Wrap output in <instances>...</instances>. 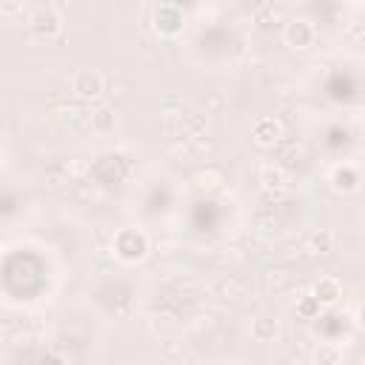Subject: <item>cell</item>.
<instances>
[{
    "mask_svg": "<svg viewBox=\"0 0 365 365\" xmlns=\"http://www.w3.org/2000/svg\"><path fill=\"white\" fill-rule=\"evenodd\" d=\"M111 248H114V254H117L123 262H140V259H145V254H148V237H145V231H140V228H120V231L114 234Z\"/></svg>",
    "mask_w": 365,
    "mask_h": 365,
    "instance_id": "6da1fadb",
    "label": "cell"
},
{
    "mask_svg": "<svg viewBox=\"0 0 365 365\" xmlns=\"http://www.w3.org/2000/svg\"><path fill=\"white\" fill-rule=\"evenodd\" d=\"M60 29H63V14L54 6H40L29 14V31L37 40H51L60 34Z\"/></svg>",
    "mask_w": 365,
    "mask_h": 365,
    "instance_id": "7a4b0ae2",
    "label": "cell"
},
{
    "mask_svg": "<svg viewBox=\"0 0 365 365\" xmlns=\"http://www.w3.org/2000/svg\"><path fill=\"white\" fill-rule=\"evenodd\" d=\"M282 43L294 51H305L317 43V26L308 17H291L282 26Z\"/></svg>",
    "mask_w": 365,
    "mask_h": 365,
    "instance_id": "3957f363",
    "label": "cell"
},
{
    "mask_svg": "<svg viewBox=\"0 0 365 365\" xmlns=\"http://www.w3.org/2000/svg\"><path fill=\"white\" fill-rule=\"evenodd\" d=\"M151 23H154V31H157L160 37H177V34L182 31L185 11H182V6H177V3H160V6H154Z\"/></svg>",
    "mask_w": 365,
    "mask_h": 365,
    "instance_id": "277c9868",
    "label": "cell"
},
{
    "mask_svg": "<svg viewBox=\"0 0 365 365\" xmlns=\"http://www.w3.org/2000/svg\"><path fill=\"white\" fill-rule=\"evenodd\" d=\"M103 88H106V80L97 68H83L71 77V94L77 100H97L103 94Z\"/></svg>",
    "mask_w": 365,
    "mask_h": 365,
    "instance_id": "5b68a950",
    "label": "cell"
},
{
    "mask_svg": "<svg viewBox=\"0 0 365 365\" xmlns=\"http://www.w3.org/2000/svg\"><path fill=\"white\" fill-rule=\"evenodd\" d=\"M251 137H254L257 145L271 148V145H277L279 137H282V123H279L277 117H259V120L254 123V128H251Z\"/></svg>",
    "mask_w": 365,
    "mask_h": 365,
    "instance_id": "8992f818",
    "label": "cell"
},
{
    "mask_svg": "<svg viewBox=\"0 0 365 365\" xmlns=\"http://www.w3.org/2000/svg\"><path fill=\"white\" fill-rule=\"evenodd\" d=\"M311 294L322 302V308H328V305H336V302H339V297H342V285H339L336 277H319V279L314 282Z\"/></svg>",
    "mask_w": 365,
    "mask_h": 365,
    "instance_id": "52a82bcc",
    "label": "cell"
},
{
    "mask_svg": "<svg viewBox=\"0 0 365 365\" xmlns=\"http://www.w3.org/2000/svg\"><path fill=\"white\" fill-rule=\"evenodd\" d=\"M331 185H334L336 191H342V194H351V191L359 185L356 168H354V165H334V171H331Z\"/></svg>",
    "mask_w": 365,
    "mask_h": 365,
    "instance_id": "ba28073f",
    "label": "cell"
},
{
    "mask_svg": "<svg viewBox=\"0 0 365 365\" xmlns=\"http://www.w3.org/2000/svg\"><path fill=\"white\" fill-rule=\"evenodd\" d=\"M277 334H279V322L274 317H265L262 314V317H254L251 319V336L257 342H274Z\"/></svg>",
    "mask_w": 365,
    "mask_h": 365,
    "instance_id": "9c48e42d",
    "label": "cell"
},
{
    "mask_svg": "<svg viewBox=\"0 0 365 365\" xmlns=\"http://www.w3.org/2000/svg\"><path fill=\"white\" fill-rule=\"evenodd\" d=\"M259 182H262V188L265 191H274V194H279L282 188H285V182H288V177H285V171L279 168V165H262V171H259Z\"/></svg>",
    "mask_w": 365,
    "mask_h": 365,
    "instance_id": "30bf717a",
    "label": "cell"
},
{
    "mask_svg": "<svg viewBox=\"0 0 365 365\" xmlns=\"http://www.w3.org/2000/svg\"><path fill=\"white\" fill-rule=\"evenodd\" d=\"M314 362L317 365H342V351L334 342H319L314 351Z\"/></svg>",
    "mask_w": 365,
    "mask_h": 365,
    "instance_id": "8fae6325",
    "label": "cell"
},
{
    "mask_svg": "<svg viewBox=\"0 0 365 365\" xmlns=\"http://www.w3.org/2000/svg\"><path fill=\"white\" fill-rule=\"evenodd\" d=\"M319 311H322V302L308 291V294H302L299 299H297V314L302 317V319H317L319 317Z\"/></svg>",
    "mask_w": 365,
    "mask_h": 365,
    "instance_id": "7c38bea8",
    "label": "cell"
},
{
    "mask_svg": "<svg viewBox=\"0 0 365 365\" xmlns=\"http://www.w3.org/2000/svg\"><path fill=\"white\" fill-rule=\"evenodd\" d=\"M279 17V6H274V3H259L257 9H254V23L257 26H268V23H274Z\"/></svg>",
    "mask_w": 365,
    "mask_h": 365,
    "instance_id": "4fadbf2b",
    "label": "cell"
},
{
    "mask_svg": "<svg viewBox=\"0 0 365 365\" xmlns=\"http://www.w3.org/2000/svg\"><path fill=\"white\" fill-rule=\"evenodd\" d=\"M91 125H94V131H111L114 128V111L111 108H97L91 114Z\"/></svg>",
    "mask_w": 365,
    "mask_h": 365,
    "instance_id": "5bb4252c",
    "label": "cell"
},
{
    "mask_svg": "<svg viewBox=\"0 0 365 365\" xmlns=\"http://www.w3.org/2000/svg\"><path fill=\"white\" fill-rule=\"evenodd\" d=\"M311 245L317 248V254H331L334 251V234L331 231H317L311 237Z\"/></svg>",
    "mask_w": 365,
    "mask_h": 365,
    "instance_id": "9a60e30c",
    "label": "cell"
},
{
    "mask_svg": "<svg viewBox=\"0 0 365 365\" xmlns=\"http://www.w3.org/2000/svg\"><path fill=\"white\" fill-rule=\"evenodd\" d=\"M37 365H66V359H63L60 354H54V351H48V354H43V356L37 359Z\"/></svg>",
    "mask_w": 365,
    "mask_h": 365,
    "instance_id": "2e32d148",
    "label": "cell"
},
{
    "mask_svg": "<svg viewBox=\"0 0 365 365\" xmlns=\"http://www.w3.org/2000/svg\"><path fill=\"white\" fill-rule=\"evenodd\" d=\"M0 11L3 14H14V11H26V6H20V3H3Z\"/></svg>",
    "mask_w": 365,
    "mask_h": 365,
    "instance_id": "e0dca14e",
    "label": "cell"
},
{
    "mask_svg": "<svg viewBox=\"0 0 365 365\" xmlns=\"http://www.w3.org/2000/svg\"><path fill=\"white\" fill-rule=\"evenodd\" d=\"M356 325L365 331V305H359V311H356Z\"/></svg>",
    "mask_w": 365,
    "mask_h": 365,
    "instance_id": "ac0fdd59",
    "label": "cell"
},
{
    "mask_svg": "<svg viewBox=\"0 0 365 365\" xmlns=\"http://www.w3.org/2000/svg\"><path fill=\"white\" fill-rule=\"evenodd\" d=\"M140 365H151V362H140Z\"/></svg>",
    "mask_w": 365,
    "mask_h": 365,
    "instance_id": "d6986e66",
    "label": "cell"
}]
</instances>
